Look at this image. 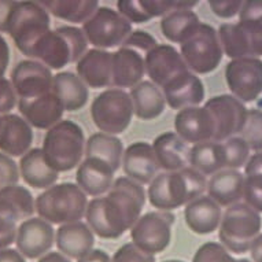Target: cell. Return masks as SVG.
Here are the masks:
<instances>
[{"label": "cell", "instance_id": "1", "mask_svg": "<svg viewBox=\"0 0 262 262\" xmlns=\"http://www.w3.org/2000/svg\"><path fill=\"white\" fill-rule=\"evenodd\" d=\"M146 199L142 184L128 177H120L114 180L106 195L88 202L86 224L96 236L110 241L120 239L140 219Z\"/></svg>", "mask_w": 262, "mask_h": 262}, {"label": "cell", "instance_id": "2", "mask_svg": "<svg viewBox=\"0 0 262 262\" xmlns=\"http://www.w3.org/2000/svg\"><path fill=\"white\" fill-rule=\"evenodd\" d=\"M207 188L206 176L191 166L179 172H163L151 181L147 196L157 210L170 211L202 196Z\"/></svg>", "mask_w": 262, "mask_h": 262}, {"label": "cell", "instance_id": "3", "mask_svg": "<svg viewBox=\"0 0 262 262\" xmlns=\"http://www.w3.org/2000/svg\"><path fill=\"white\" fill-rule=\"evenodd\" d=\"M88 51V40L77 26H59L48 30L32 50L30 58L39 60L50 70H60L77 60Z\"/></svg>", "mask_w": 262, "mask_h": 262}, {"label": "cell", "instance_id": "4", "mask_svg": "<svg viewBox=\"0 0 262 262\" xmlns=\"http://www.w3.org/2000/svg\"><path fill=\"white\" fill-rule=\"evenodd\" d=\"M85 135L77 122L62 120L46 132L43 140L44 158L58 173L78 168L85 154Z\"/></svg>", "mask_w": 262, "mask_h": 262}, {"label": "cell", "instance_id": "5", "mask_svg": "<svg viewBox=\"0 0 262 262\" xmlns=\"http://www.w3.org/2000/svg\"><path fill=\"white\" fill-rule=\"evenodd\" d=\"M86 206V195L74 183L52 185L36 198V211L40 219L56 225L81 221Z\"/></svg>", "mask_w": 262, "mask_h": 262}, {"label": "cell", "instance_id": "6", "mask_svg": "<svg viewBox=\"0 0 262 262\" xmlns=\"http://www.w3.org/2000/svg\"><path fill=\"white\" fill-rule=\"evenodd\" d=\"M219 228L221 245L233 254H245L261 233L262 219L249 205L239 202L227 207Z\"/></svg>", "mask_w": 262, "mask_h": 262}, {"label": "cell", "instance_id": "7", "mask_svg": "<svg viewBox=\"0 0 262 262\" xmlns=\"http://www.w3.org/2000/svg\"><path fill=\"white\" fill-rule=\"evenodd\" d=\"M48 30L50 15L40 2H17L10 15L7 33L24 55L30 58L35 44Z\"/></svg>", "mask_w": 262, "mask_h": 262}, {"label": "cell", "instance_id": "8", "mask_svg": "<svg viewBox=\"0 0 262 262\" xmlns=\"http://www.w3.org/2000/svg\"><path fill=\"white\" fill-rule=\"evenodd\" d=\"M134 114L130 95L118 88L103 91L91 104V117L95 126L103 134L113 136L128 129Z\"/></svg>", "mask_w": 262, "mask_h": 262}, {"label": "cell", "instance_id": "9", "mask_svg": "<svg viewBox=\"0 0 262 262\" xmlns=\"http://www.w3.org/2000/svg\"><path fill=\"white\" fill-rule=\"evenodd\" d=\"M180 54L189 72L193 74L198 76L214 72L224 56L217 30L202 22L199 29L181 44Z\"/></svg>", "mask_w": 262, "mask_h": 262}, {"label": "cell", "instance_id": "10", "mask_svg": "<svg viewBox=\"0 0 262 262\" xmlns=\"http://www.w3.org/2000/svg\"><path fill=\"white\" fill-rule=\"evenodd\" d=\"M82 32L88 44L99 50L120 48L132 33V24H129L117 10L99 7L92 17L82 24Z\"/></svg>", "mask_w": 262, "mask_h": 262}, {"label": "cell", "instance_id": "11", "mask_svg": "<svg viewBox=\"0 0 262 262\" xmlns=\"http://www.w3.org/2000/svg\"><path fill=\"white\" fill-rule=\"evenodd\" d=\"M176 217L170 211H150L130 228V239L139 249L157 255L168 249L172 241V227Z\"/></svg>", "mask_w": 262, "mask_h": 262}, {"label": "cell", "instance_id": "12", "mask_svg": "<svg viewBox=\"0 0 262 262\" xmlns=\"http://www.w3.org/2000/svg\"><path fill=\"white\" fill-rule=\"evenodd\" d=\"M225 81L242 103H250L262 94V60L254 56L233 59L225 66Z\"/></svg>", "mask_w": 262, "mask_h": 262}, {"label": "cell", "instance_id": "13", "mask_svg": "<svg viewBox=\"0 0 262 262\" xmlns=\"http://www.w3.org/2000/svg\"><path fill=\"white\" fill-rule=\"evenodd\" d=\"M205 107L214 120V142H224L241 134L247 118V108L241 100L232 95H219L207 100Z\"/></svg>", "mask_w": 262, "mask_h": 262}, {"label": "cell", "instance_id": "14", "mask_svg": "<svg viewBox=\"0 0 262 262\" xmlns=\"http://www.w3.org/2000/svg\"><path fill=\"white\" fill-rule=\"evenodd\" d=\"M52 81V72L39 60H21L11 73V84L18 99H33L51 92Z\"/></svg>", "mask_w": 262, "mask_h": 262}, {"label": "cell", "instance_id": "15", "mask_svg": "<svg viewBox=\"0 0 262 262\" xmlns=\"http://www.w3.org/2000/svg\"><path fill=\"white\" fill-rule=\"evenodd\" d=\"M55 242V231L52 224L47 223L40 217L24 220L18 227L15 245L17 250L29 259L41 258L54 246Z\"/></svg>", "mask_w": 262, "mask_h": 262}, {"label": "cell", "instance_id": "16", "mask_svg": "<svg viewBox=\"0 0 262 262\" xmlns=\"http://www.w3.org/2000/svg\"><path fill=\"white\" fill-rule=\"evenodd\" d=\"M146 76L151 82L162 88L172 78L185 72H189L180 51L170 44H158L146 56Z\"/></svg>", "mask_w": 262, "mask_h": 262}, {"label": "cell", "instance_id": "17", "mask_svg": "<svg viewBox=\"0 0 262 262\" xmlns=\"http://www.w3.org/2000/svg\"><path fill=\"white\" fill-rule=\"evenodd\" d=\"M174 132L181 140L191 144L210 142L214 138V120L205 106L183 108L174 117Z\"/></svg>", "mask_w": 262, "mask_h": 262}, {"label": "cell", "instance_id": "18", "mask_svg": "<svg viewBox=\"0 0 262 262\" xmlns=\"http://www.w3.org/2000/svg\"><path fill=\"white\" fill-rule=\"evenodd\" d=\"M166 104L173 110L196 107L205 100V85L199 76L185 72L162 86Z\"/></svg>", "mask_w": 262, "mask_h": 262}, {"label": "cell", "instance_id": "19", "mask_svg": "<svg viewBox=\"0 0 262 262\" xmlns=\"http://www.w3.org/2000/svg\"><path fill=\"white\" fill-rule=\"evenodd\" d=\"M18 110L30 126L44 130L62 121L64 113L63 106L52 91L33 99H19Z\"/></svg>", "mask_w": 262, "mask_h": 262}, {"label": "cell", "instance_id": "20", "mask_svg": "<svg viewBox=\"0 0 262 262\" xmlns=\"http://www.w3.org/2000/svg\"><path fill=\"white\" fill-rule=\"evenodd\" d=\"M122 169L128 179L143 185L150 184L161 168L150 143L135 142L124 151Z\"/></svg>", "mask_w": 262, "mask_h": 262}, {"label": "cell", "instance_id": "21", "mask_svg": "<svg viewBox=\"0 0 262 262\" xmlns=\"http://www.w3.org/2000/svg\"><path fill=\"white\" fill-rule=\"evenodd\" d=\"M77 76L94 90L113 86V52L91 48L77 60Z\"/></svg>", "mask_w": 262, "mask_h": 262}, {"label": "cell", "instance_id": "22", "mask_svg": "<svg viewBox=\"0 0 262 262\" xmlns=\"http://www.w3.org/2000/svg\"><path fill=\"white\" fill-rule=\"evenodd\" d=\"M114 173L116 172L103 161L85 157L78 165L76 181L85 195L99 198L112 189L114 184Z\"/></svg>", "mask_w": 262, "mask_h": 262}, {"label": "cell", "instance_id": "23", "mask_svg": "<svg viewBox=\"0 0 262 262\" xmlns=\"http://www.w3.org/2000/svg\"><path fill=\"white\" fill-rule=\"evenodd\" d=\"M35 135L22 117L6 114L0 126V151L9 157H22L30 150Z\"/></svg>", "mask_w": 262, "mask_h": 262}, {"label": "cell", "instance_id": "24", "mask_svg": "<svg viewBox=\"0 0 262 262\" xmlns=\"http://www.w3.org/2000/svg\"><path fill=\"white\" fill-rule=\"evenodd\" d=\"M55 243L59 253L70 259H80L94 250L95 236L88 224L74 221L59 225L55 233Z\"/></svg>", "mask_w": 262, "mask_h": 262}, {"label": "cell", "instance_id": "25", "mask_svg": "<svg viewBox=\"0 0 262 262\" xmlns=\"http://www.w3.org/2000/svg\"><path fill=\"white\" fill-rule=\"evenodd\" d=\"M146 76L144 56L126 47L113 52V86L118 90L134 88Z\"/></svg>", "mask_w": 262, "mask_h": 262}, {"label": "cell", "instance_id": "26", "mask_svg": "<svg viewBox=\"0 0 262 262\" xmlns=\"http://www.w3.org/2000/svg\"><path fill=\"white\" fill-rule=\"evenodd\" d=\"M223 219L221 206L209 196H199L185 205L184 220L193 233L209 235L219 229Z\"/></svg>", "mask_w": 262, "mask_h": 262}, {"label": "cell", "instance_id": "27", "mask_svg": "<svg viewBox=\"0 0 262 262\" xmlns=\"http://www.w3.org/2000/svg\"><path fill=\"white\" fill-rule=\"evenodd\" d=\"M245 174L239 170L223 169L210 177L207 181V196L219 206L229 207L241 202L243 198Z\"/></svg>", "mask_w": 262, "mask_h": 262}, {"label": "cell", "instance_id": "28", "mask_svg": "<svg viewBox=\"0 0 262 262\" xmlns=\"http://www.w3.org/2000/svg\"><path fill=\"white\" fill-rule=\"evenodd\" d=\"M159 168L165 172H179L187 168L189 148L187 143L181 140L176 132H165L157 136L151 144Z\"/></svg>", "mask_w": 262, "mask_h": 262}, {"label": "cell", "instance_id": "29", "mask_svg": "<svg viewBox=\"0 0 262 262\" xmlns=\"http://www.w3.org/2000/svg\"><path fill=\"white\" fill-rule=\"evenodd\" d=\"M52 92L63 106L64 112H77L88 103L90 91L77 74L72 72H59L54 76Z\"/></svg>", "mask_w": 262, "mask_h": 262}, {"label": "cell", "instance_id": "30", "mask_svg": "<svg viewBox=\"0 0 262 262\" xmlns=\"http://www.w3.org/2000/svg\"><path fill=\"white\" fill-rule=\"evenodd\" d=\"M18 168L24 181L33 188H50L59 177L58 172L48 165L41 148H32L22 155Z\"/></svg>", "mask_w": 262, "mask_h": 262}, {"label": "cell", "instance_id": "31", "mask_svg": "<svg viewBox=\"0 0 262 262\" xmlns=\"http://www.w3.org/2000/svg\"><path fill=\"white\" fill-rule=\"evenodd\" d=\"M130 99L134 104L135 116L143 121H151L165 112L166 100L162 90L150 80H143L134 86L130 92Z\"/></svg>", "mask_w": 262, "mask_h": 262}, {"label": "cell", "instance_id": "32", "mask_svg": "<svg viewBox=\"0 0 262 262\" xmlns=\"http://www.w3.org/2000/svg\"><path fill=\"white\" fill-rule=\"evenodd\" d=\"M201 18L192 10H173L161 18V32L170 43L183 44L199 29Z\"/></svg>", "mask_w": 262, "mask_h": 262}, {"label": "cell", "instance_id": "33", "mask_svg": "<svg viewBox=\"0 0 262 262\" xmlns=\"http://www.w3.org/2000/svg\"><path fill=\"white\" fill-rule=\"evenodd\" d=\"M188 163L203 176H213L225 169L223 144L214 140L193 144L189 148Z\"/></svg>", "mask_w": 262, "mask_h": 262}, {"label": "cell", "instance_id": "34", "mask_svg": "<svg viewBox=\"0 0 262 262\" xmlns=\"http://www.w3.org/2000/svg\"><path fill=\"white\" fill-rule=\"evenodd\" d=\"M85 157L98 158L103 161L110 168L117 172L122 165L124 144L120 139L113 135L94 134L85 143Z\"/></svg>", "mask_w": 262, "mask_h": 262}, {"label": "cell", "instance_id": "35", "mask_svg": "<svg viewBox=\"0 0 262 262\" xmlns=\"http://www.w3.org/2000/svg\"><path fill=\"white\" fill-rule=\"evenodd\" d=\"M40 5L55 18L70 24H85L100 6L95 0H47Z\"/></svg>", "mask_w": 262, "mask_h": 262}, {"label": "cell", "instance_id": "36", "mask_svg": "<svg viewBox=\"0 0 262 262\" xmlns=\"http://www.w3.org/2000/svg\"><path fill=\"white\" fill-rule=\"evenodd\" d=\"M237 24L249 39L251 56H262V0L243 2Z\"/></svg>", "mask_w": 262, "mask_h": 262}, {"label": "cell", "instance_id": "37", "mask_svg": "<svg viewBox=\"0 0 262 262\" xmlns=\"http://www.w3.org/2000/svg\"><path fill=\"white\" fill-rule=\"evenodd\" d=\"M224 55L231 60L251 56L247 36L239 24H223L217 30Z\"/></svg>", "mask_w": 262, "mask_h": 262}, {"label": "cell", "instance_id": "38", "mask_svg": "<svg viewBox=\"0 0 262 262\" xmlns=\"http://www.w3.org/2000/svg\"><path fill=\"white\" fill-rule=\"evenodd\" d=\"M21 215L11 203L0 198V250L10 249L15 243L18 232V221Z\"/></svg>", "mask_w": 262, "mask_h": 262}, {"label": "cell", "instance_id": "39", "mask_svg": "<svg viewBox=\"0 0 262 262\" xmlns=\"http://www.w3.org/2000/svg\"><path fill=\"white\" fill-rule=\"evenodd\" d=\"M0 198L7 199L18 210L21 219H32L36 211V199L28 188L22 185H11L0 191Z\"/></svg>", "mask_w": 262, "mask_h": 262}, {"label": "cell", "instance_id": "40", "mask_svg": "<svg viewBox=\"0 0 262 262\" xmlns=\"http://www.w3.org/2000/svg\"><path fill=\"white\" fill-rule=\"evenodd\" d=\"M223 144L224 157H225V169L237 170L242 166H245L250 158V148L247 143L241 136H233L224 142Z\"/></svg>", "mask_w": 262, "mask_h": 262}, {"label": "cell", "instance_id": "41", "mask_svg": "<svg viewBox=\"0 0 262 262\" xmlns=\"http://www.w3.org/2000/svg\"><path fill=\"white\" fill-rule=\"evenodd\" d=\"M241 138L247 143L250 150L262 151V110L250 108L247 110L246 124L241 132Z\"/></svg>", "mask_w": 262, "mask_h": 262}, {"label": "cell", "instance_id": "42", "mask_svg": "<svg viewBox=\"0 0 262 262\" xmlns=\"http://www.w3.org/2000/svg\"><path fill=\"white\" fill-rule=\"evenodd\" d=\"M192 262H239V259H235L221 243L207 242L195 251Z\"/></svg>", "mask_w": 262, "mask_h": 262}, {"label": "cell", "instance_id": "43", "mask_svg": "<svg viewBox=\"0 0 262 262\" xmlns=\"http://www.w3.org/2000/svg\"><path fill=\"white\" fill-rule=\"evenodd\" d=\"M243 199L246 205L262 213V174H245Z\"/></svg>", "mask_w": 262, "mask_h": 262}, {"label": "cell", "instance_id": "44", "mask_svg": "<svg viewBox=\"0 0 262 262\" xmlns=\"http://www.w3.org/2000/svg\"><path fill=\"white\" fill-rule=\"evenodd\" d=\"M117 11L129 22V24H146L152 18L143 6L140 0H121L117 2Z\"/></svg>", "mask_w": 262, "mask_h": 262}, {"label": "cell", "instance_id": "45", "mask_svg": "<svg viewBox=\"0 0 262 262\" xmlns=\"http://www.w3.org/2000/svg\"><path fill=\"white\" fill-rule=\"evenodd\" d=\"M158 46V41L154 36L150 35L146 30H132V33L128 36V39L125 40L124 44L121 47H126L134 50V51L142 54L146 56L148 52Z\"/></svg>", "mask_w": 262, "mask_h": 262}, {"label": "cell", "instance_id": "46", "mask_svg": "<svg viewBox=\"0 0 262 262\" xmlns=\"http://www.w3.org/2000/svg\"><path fill=\"white\" fill-rule=\"evenodd\" d=\"M112 262H157L154 255L143 251L132 242L125 243L112 257Z\"/></svg>", "mask_w": 262, "mask_h": 262}, {"label": "cell", "instance_id": "47", "mask_svg": "<svg viewBox=\"0 0 262 262\" xmlns=\"http://www.w3.org/2000/svg\"><path fill=\"white\" fill-rule=\"evenodd\" d=\"M19 176V168L13 158L0 152V191L11 185H17Z\"/></svg>", "mask_w": 262, "mask_h": 262}, {"label": "cell", "instance_id": "48", "mask_svg": "<svg viewBox=\"0 0 262 262\" xmlns=\"http://www.w3.org/2000/svg\"><path fill=\"white\" fill-rule=\"evenodd\" d=\"M209 7L214 15L224 19H229L241 13L243 2L241 0H210Z\"/></svg>", "mask_w": 262, "mask_h": 262}, {"label": "cell", "instance_id": "49", "mask_svg": "<svg viewBox=\"0 0 262 262\" xmlns=\"http://www.w3.org/2000/svg\"><path fill=\"white\" fill-rule=\"evenodd\" d=\"M17 94L10 80L6 77L0 78V114H10L17 103Z\"/></svg>", "mask_w": 262, "mask_h": 262}, {"label": "cell", "instance_id": "50", "mask_svg": "<svg viewBox=\"0 0 262 262\" xmlns=\"http://www.w3.org/2000/svg\"><path fill=\"white\" fill-rule=\"evenodd\" d=\"M17 2H0V35L7 33L9 19Z\"/></svg>", "mask_w": 262, "mask_h": 262}, {"label": "cell", "instance_id": "51", "mask_svg": "<svg viewBox=\"0 0 262 262\" xmlns=\"http://www.w3.org/2000/svg\"><path fill=\"white\" fill-rule=\"evenodd\" d=\"M10 63V47L6 39L0 35V78L5 77V73Z\"/></svg>", "mask_w": 262, "mask_h": 262}, {"label": "cell", "instance_id": "52", "mask_svg": "<svg viewBox=\"0 0 262 262\" xmlns=\"http://www.w3.org/2000/svg\"><path fill=\"white\" fill-rule=\"evenodd\" d=\"M77 262H112V258L104 250L95 249L82 258L77 259Z\"/></svg>", "mask_w": 262, "mask_h": 262}, {"label": "cell", "instance_id": "53", "mask_svg": "<svg viewBox=\"0 0 262 262\" xmlns=\"http://www.w3.org/2000/svg\"><path fill=\"white\" fill-rule=\"evenodd\" d=\"M0 262H26L25 257L18 250L3 249L0 250Z\"/></svg>", "mask_w": 262, "mask_h": 262}, {"label": "cell", "instance_id": "54", "mask_svg": "<svg viewBox=\"0 0 262 262\" xmlns=\"http://www.w3.org/2000/svg\"><path fill=\"white\" fill-rule=\"evenodd\" d=\"M250 254L253 258V262H262V233H259L253 245L250 247Z\"/></svg>", "mask_w": 262, "mask_h": 262}, {"label": "cell", "instance_id": "55", "mask_svg": "<svg viewBox=\"0 0 262 262\" xmlns=\"http://www.w3.org/2000/svg\"><path fill=\"white\" fill-rule=\"evenodd\" d=\"M39 262H72L70 258L63 255L59 251H50L41 258H39Z\"/></svg>", "mask_w": 262, "mask_h": 262}, {"label": "cell", "instance_id": "56", "mask_svg": "<svg viewBox=\"0 0 262 262\" xmlns=\"http://www.w3.org/2000/svg\"><path fill=\"white\" fill-rule=\"evenodd\" d=\"M163 262H184V261H181V259H166V261H163Z\"/></svg>", "mask_w": 262, "mask_h": 262}, {"label": "cell", "instance_id": "57", "mask_svg": "<svg viewBox=\"0 0 262 262\" xmlns=\"http://www.w3.org/2000/svg\"><path fill=\"white\" fill-rule=\"evenodd\" d=\"M239 262H250L249 259H246V258H243V259H239Z\"/></svg>", "mask_w": 262, "mask_h": 262}, {"label": "cell", "instance_id": "58", "mask_svg": "<svg viewBox=\"0 0 262 262\" xmlns=\"http://www.w3.org/2000/svg\"><path fill=\"white\" fill-rule=\"evenodd\" d=\"M0 126H2V117H0Z\"/></svg>", "mask_w": 262, "mask_h": 262}]
</instances>
